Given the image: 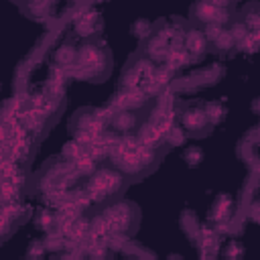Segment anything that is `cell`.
Segmentation results:
<instances>
[{"label":"cell","mask_w":260,"mask_h":260,"mask_svg":"<svg viewBox=\"0 0 260 260\" xmlns=\"http://www.w3.org/2000/svg\"><path fill=\"white\" fill-rule=\"evenodd\" d=\"M77 65H79V77H87V79H102L108 75L110 69V53L106 51V47L98 45V43H85L75 57Z\"/></svg>","instance_id":"1"},{"label":"cell","mask_w":260,"mask_h":260,"mask_svg":"<svg viewBox=\"0 0 260 260\" xmlns=\"http://www.w3.org/2000/svg\"><path fill=\"white\" fill-rule=\"evenodd\" d=\"M156 158H158L156 152L148 146H142V144L126 146L116 156L120 171L128 177H140V175L148 173L156 165Z\"/></svg>","instance_id":"2"},{"label":"cell","mask_w":260,"mask_h":260,"mask_svg":"<svg viewBox=\"0 0 260 260\" xmlns=\"http://www.w3.org/2000/svg\"><path fill=\"white\" fill-rule=\"evenodd\" d=\"M122 189H124V175L118 169H100L89 181V191L95 197H112L118 195Z\"/></svg>","instance_id":"3"},{"label":"cell","mask_w":260,"mask_h":260,"mask_svg":"<svg viewBox=\"0 0 260 260\" xmlns=\"http://www.w3.org/2000/svg\"><path fill=\"white\" fill-rule=\"evenodd\" d=\"M183 128L189 130V132H195V130H203L207 128V114L201 112V110H187L183 114Z\"/></svg>","instance_id":"4"},{"label":"cell","mask_w":260,"mask_h":260,"mask_svg":"<svg viewBox=\"0 0 260 260\" xmlns=\"http://www.w3.org/2000/svg\"><path fill=\"white\" fill-rule=\"evenodd\" d=\"M185 49H189V53L193 55H199L207 49V39L203 35V30H197V28H191L187 35H185Z\"/></svg>","instance_id":"5"},{"label":"cell","mask_w":260,"mask_h":260,"mask_svg":"<svg viewBox=\"0 0 260 260\" xmlns=\"http://www.w3.org/2000/svg\"><path fill=\"white\" fill-rule=\"evenodd\" d=\"M112 126L118 130V132H132L136 126H138V116L134 112H120L116 114V118L112 120Z\"/></svg>","instance_id":"6"}]
</instances>
